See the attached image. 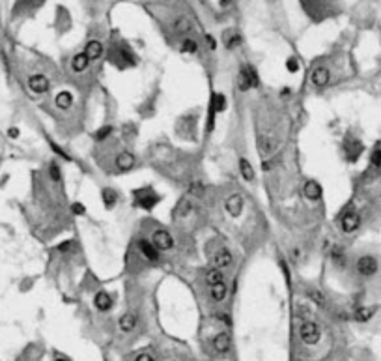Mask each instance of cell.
<instances>
[{"label": "cell", "mask_w": 381, "mask_h": 361, "mask_svg": "<svg viewBox=\"0 0 381 361\" xmlns=\"http://www.w3.org/2000/svg\"><path fill=\"white\" fill-rule=\"evenodd\" d=\"M212 262H213V268H217V270H226V268H230L233 262V256L230 253V249H226V247H219L212 256Z\"/></svg>", "instance_id": "cell-7"}, {"label": "cell", "mask_w": 381, "mask_h": 361, "mask_svg": "<svg viewBox=\"0 0 381 361\" xmlns=\"http://www.w3.org/2000/svg\"><path fill=\"white\" fill-rule=\"evenodd\" d=\"M138 251H140V255L144 256L146 260L149 262H157L159 260V251L157 247L148 242V240H138Z\"/></svg>", "instance_id": "cell-11"}, {"label": "cell", "mask_w": 381, "mask_h": 361, "mask_svg": "<svg viewBox=\"0 0 381 361\" xmlns=\"http://www.w3.org/2000/svg\"><path fill=\"white\" fill-rule=\"evenodd\" d=\"M101 201L105 204L106 208L110 210V208H114L118 202V193L114 189H110V187H105L103 191H101Z\"/></svg>", "instance_id": "cell-24"}, {"label": "cell", "mask_w": 381, "mask_h": 361, "mask_svg": "<svg viewBox=\"0 0 381 361\" xmlns=\"http://www.w3.org/2000/svg\"><path fill=\"white\" fill-rule=\"evenodd\" d=\"M71 103H73V96H71L67 90L58 92V94H56V97H54V105L58 107V109H62V111L69 109V107H71Z\"/></svg>", "instance_id": "cell-19"}, {"label": "cell", "mask_w": 381, "mask_h": 361, "mask_svg": "<svg viewBox=\"0 0 381 361\" xmlns=\"http://www.w3.org/2000/svg\"><path fill=\"white\" fill-rule=\"evenodd\" d=\"M206 38H208V42H210V47L215 49V47H217V43H215V40H213V36H206Z\"/></svg>", "instance_id": "cell-40"}, {"label": "cell", "mask_w": 381, "mask_h": 361, "mask_svg": "<svg viewBox=\"0 0 381 361\" xmlns=\"http://www.w3.org/2000/svg\"><path fill=\"white\" fill-rule=\"evenodd\" d=\"M370 167L374 170H381V140L376 142V146L370 152Z\"/></svg>", "instance_id": "cell-27"}, {"label": "cell", "mask_w": 381, "mask_h": 361, "mask_svg": "<svg viewBox=\"0 0 381 361\" xmlns=\"http://www.w3.org/2000/svg\"><path fill=\"white\" fill-rule=\"evenodd\" d=\"M374 313H376V307H357L353 316L357 322H368L374 316Z\"/></svg>", "instance_id": "cell-25"}, {"label": "cell", "mask_w": 381, "mask_h": 361, "mask_svg": "<svg viewBox=\"0 0 381 361\" xmlns=\"http://www.w3.org/2000/svg\"><path fill=\"white\" fill-rule=\"evenodd\" d=\"M137 324H138L137 315H135V313H131V311L124 313V315L120 316V320H118V326H120V329H122L124 333H129V331H133V329L137 328Z\"/></svg>", "instance_id": "cell-14"}, {"label": "cell", "mask_w": 381, "mask_h": 361, "mask_svg": "<svg viewBox=\"0 0 381 361\" xmlns=\"http://www.w3.org/2000/svg\"><path fill=\"white\" fill-rule=\"evenodd\" d=\"M286 69H288L290 73H296V71H299V62H297L296 56H290V58L286 60Z\"/></svg>", "instance_id": "cell-31"}, {"label": "cell", "mask_w": 381, "mask_h": 361, "mask_svg": "<svg viewBox=\"0 0 381 361\" xmlns=\"http://www.w3.org/2000/svg\"><path fill=\"white\" fill-rule=\"evenodd\" d=\"M54 361H71V360H67V358H65V356H60V354H58V356H56V358H54Z\"/></svg>", "instance_id": "cell-41"}, {"label": "cell", "mask_w": 381, "mask_h": 361, "mask_svg": "<svg viewBox=\"0 0 381 361\" xmlns=\"http://www.w3.org/2000/svg\"><path fill=\"white\" fill-rule=\"evenodd\" d=\"M135 361H155V358L151 354H148V352H142V354H138L135 358Z\"/></svg>", "instance_id": "cell-37"}, {"label": "cell", "mask_w": 381, "mask_h": 361, "mask_svg": "<svg viewBox=\"0 0 381 361\" xmlns=\"http://www.w3.org/2000/svg\"><path fill=\"white\" fill-rule=\"evenodd\" d=\"M85 54L88 56V60H90V62H92V60H97V58H101V56H103V45H101V42L92 40V42L86 43Z\"/></svg>", "instance_id": "cell-18"}, {"label": "cell", "mask_w": 381, "mask_h": 361, "mask_svg": "<svg viewBox=\"0 0 381 361\" xmlns=\"http://www.w3.org/2000/svg\"><path fill=\"white\" fill-rule=\"evenodd\" d=\"M135 167V156L131 152H122L116 158V169L120 172H127Z\"/></svg>", "instance_id": "cell-17"}, {"label": "cell", "mask_w": 381, "mask_h": 361, "mask_svg": "<svg viewBox=\"0 0 381 361\" xmlns=\"http://www.w3.org/2000/svg\"><path fill=\"white\" fill-rule=\"evenodd\" d=\"M329 77H331V73H329L327 68L319 66V68H316V69L312 71V77H310V81H312V85L318 86V88H323V86H327V85H329Z\"/></svg>", "instance_id": "cell-15"}, {"label": "cell", "mask_w": 381, "mask_h": 361, "mask_svg": "<svg viewBox=\"0 0 381 361\" xmlns=\"http://www.w3.org/2000/svg\"><path fill=\"white\" fill-rule=\"evenodd\" d=\"M28 88H30L34 94H47L49 88H51V83L49 79L42 73H36L28 77Z\"/></svg>", "instance_id": "cell-8"}, {"label": "cell", "mask_w": 381, "mask_h": 361, "mask_svg": "<svg viewBox=\"0 0 381 361\" xmlns=\"http://www.w3.org/2000/svg\"><path fill=\"white\" fill-rule=\"evenodd\" d=\"M299 337H301V340H303L307 346H314V344H318L319 339H321V329H319V326H318L316 322L307 320V322H303L301 328H299Z\"/></svg>", "instance_id": "cell-1"}, {"label": "cell", "mask_w": 381, "mask_h": 361, "mask_svg": "<svg viewBox=\"0 0 381 361\" xmlns=\"http://www.w3.org/2000/svg\"><path fill=\"white\" fill-rule=\"evenodd\" d=\"M233 0H219V4H221V6H230Z\"/></svg>", "instance_id": "cell-42"}, {"label": "cell", "mask_w": 381, "mask_h": 361, "mask_svg": "<svg viewBox=\"0 0 381 361\" xmlns=\"http://www.w3.org/2000/svg\"><path fill=\"white\" fill-rule=\"evenodd\" d=\"M210 107H212L213 111H215V114L224 113V109H226V97H224V94H213Z\"/></svg>", "instance_id": "cell-28"}, {"label": "cell", "mask_w": 381, "mask_h": 361, "mask_svg": "<svg viewBox=\"0 0 381 361\" xmlns=\"http://www.w3.org/2000/svg\"><path fill=\"white\" fill-rule=\"evenodd\" d=\"M210 294H212L213 301H224V297H226V294H228V287H226V283L222 281V283H217V285L210 287Z\"/></svg>", "instance_id": "cell-21"}, {"label": "cell", "mask_w": 381, "mask_h": 361, "mask_svg": "<svg viewBox=\"0 0 381 361\" xmlns=\"http://www.w3.org/2000/svg\"><path fill=\"white\" fill-rule=\"evenodd\" d=\"M190 212V204L187 199H183V201L180 202V206H178V210L174 213H178V215H187V213Z\"/></svg>", "instance_id": "cell-32"}, {"label": "cell", "mask_w": 381, "mask_h": 361, "mask_svg": "<svg viewBox=\"0 0 381 361\" xmlns=\"http://www.w3.org/2000/svg\"><path fill=\"white\" fill-rule=\"evenodd\" d=\"M112 303H114V301H112V296H110L108 292H105V290H99V292L94 296V305L97 311H103V313H105V311H110V309H112Z\"/></svg>", "instance_id": "cell-13"}, {"label": "cell", "mask_w": 381, "mask_h": 361, "mask_svg": "<svg viewBox=\"0 0 381 361\" xmlns=\"http://www.w3.org/2000/svg\"><path fill=\"white\" fill-rule=\"evenodd\" d=\"M226 210L232 217H239L243 212V197L241 195H230L226 199Z\"/></svg>", "instance_id": "cell-12"}, {"label": "cell", "mask_w": 381, "mask_h": 361, "mask_svg": "<svg viewBox=\"0 0 381 361\" xmlns=\"http://www.w3.org/2000/svg\"><path fill=\"white\" fill-rule=\"evenodd\" d=\"M222 281H224V277H222L221 270H217V268H210V270L206 271V283H208V287H213V285L222 283Z\"/></svg>", "instance_id": "cell-26"}, {"label": "cell", "mask_w": 381, "mask_h": 361, "mask_svg": "<svg viewBox=\"0 0 381 361\" xmlns=\"http://www.w3.org/2000/svg\"><path fill=\"white\" fill-rule=\"evenodd\" d=\"M243 43V38H241V34L235 32V30H228V32L224 34V45L228 47V49H235V47H239Z\"/></svg>", "instance_id": "cell-22"}, {"label": "cell", "mask_w": 381, "mask_h": 361, "mask_svg": "<svg viewBox=\"0 0 381 361\" xmlns=\"http://www.w3.org/2000/svg\"><path fill=\"white\" fill-rule=\"evenodd\" d=\"M8 135H10V137H13V138H15V137H19V129H17V128H10V131H8Z\"/></svg>", "instance_id": "cell-39"}, {"label": "cell", "mask_w": 381, "mask_h": 361, "mask_svg": "<svg viewBox=\"0 0 381 361\" xmlns=\"http://www.w3.org/2000/svg\"><path fill=\"white\" fill-rule=\"evenodd\" d=\"M258 83H260V79H258V73L254 71L253 66H241V69L237 73V86H239V90L247 92L251 88H256Z\"/></svg>", "instance_id": "cell-2"}, {"label": "cell", "mask_w": 381, "mask_h": 361, "mask_svg": "<svg viewBox=\"0 0 381 361\" xmlns=\"http://www.w3.org/2000/svg\"><path fill=\"white\" fill-rule=\"evenodd\" d=\"M181 51L183 53H189V54H194L196 51H198V43L194 42V40H183V43H181Z\"/></svg>", "instance_id": "cell-30"}, {"label": "cell", "mask_w": 381, "mask_h": 361, "mask_svg": "<svg viewBox=\"0 0 381 361\" xmlns=\"http://www.w3.org/2000/svg\"><path fill=\"white\" fill-rule=\"evenodd\" d=\"M333 258H335V262H342V260H344V253H342L340 247H335V249H333Z\"/></svg>", "instance_id": "cell-38"}, {"label": "cell", "mask_w": 381, "mask_h": 361, "mask_svg": "<svg viewBox=\"0 0 381 361\" xmlns=\"http://www.w3.org/2000/svg\"><path fill=\"white\" fill-rule=\"evenodd\" d=\"M110 133H112V128H110V126H105V128L97 129L95 138H97V140H103V138H106L108 135H110Z\"/></svg>", "instance_id": "cell-34"}, {"label": "cell", "mask_w": 381, "mask_h": 361, "mask_svg": "<svg viewBox=\"0 0 381 361\" xmlns=\"http://www.w3.org/2000/svg\"><path fill=\"white\" fill-rule=\"evenodd\" d=\"M360 226V215L357 212H346L340 219V228L346 234L355 232Z\"/></svg>", "instance_id": "cell-10"}, {"label": "cell", "mask_w": 381, "mask_h": 361, "mask_svg": "<svg viewBox=\"0 0 381 361\" xmlns=\"http://www.w3.org/2000/svg\"><path fill=\"white\" fill-rule=\"evenodd\" d=\"M344 156H346V159L349 163H355V161L360 158V154L364 152V146H362V142H360L359 138L355 137H348L344 140Z\"/></svg>", "instance_id": "cell-6"}, {"label": "cell", "mask_w": 381, "mask_h": 361, "mask_svg": "<svg viewBox=\"0 0 381 361\" xmlns=\"http://www.w3.org/2000/svg\"><path fill=\"white\" fill-rule=\"evenodd\" d=\"M190 28H192V23H190L189 17H185V15H181L178 17L176 21H174V32L176 34H187L190 32Z\"/></svg>", "instance_id": "cell-23"}, {"label": "cell", "mask_w": 381, "mask_h": 361, "mask_svg": "<svg viewBox=\"0 0 381 361\" xmlns=\"http://www.w3.org/2000/svg\"><path fill=\"white\" fill-rule=\"evenodd\" d=\"M90 64V60H88V56L85 53H79L73 56V60H71V68H73L75 73H83L86 71V68Z\"/></svg>", "instance_id": "cell-20"}, {"label": "cell", "mask_w": 381, "mask_h": 361, "mask_svg": "<svg viewBox=\"0 0 381 361\" xmlns=\"http://www.w3.org/2000/svg\"><path fill=\"white\" fill-rule=\"evenodd\" d=\"M71 212H73L75 215H83V213H86V208L81 204V202H75L73 206H71Z\"/></svg>", "instance_id": "cell-36"}, {"label": "cell", "mask_w": 381, "mask_h": 361, "mask_svg": "<svg viewBox=\"0 0 381 361\" xmlns=\"http://www.w3.org/2000/svg\"><path fill=\"white\" fill-rule=\"evenodd\" d=\"M355 268H357V273L362 277H372V275H376L378 273V270H380V264H378V260H376V256H372V255H362L357 260V264H355Z\"/></svg>", "instance_id": "cell-4"}, {"label": "cell", "mask_w": 381, "mask_h": 361, "mask_svg": "<svg viewBox=\"0 0 381 361\" xmlns=\"http://www.w3.org/2000/svg\"><path fill=\"white\" fill-rule=\"evenodd\" d=\"M213 344V350L217 352V354H221V356H226L228 352L232 350V339H230V335L226 333V331H221V333H217L212 340Z\"/></svg>", "instance_id": "cell-9"}, {"label": "cell", "mask_w": 381, "mask_h": 361, "mask_svg": "<svg viewBox=\"0 0 381 361\" xmlns=\"http://www.w3.org/2000/svg\"><path fill=\"white\" fill-rule=\"evenodd\" d=\"M151 244L157 247V251H170V249H174V238H172V234L169 230H165V228H157V230H153L151 234Z\"/></svg>", "instance_id": "cell-5"}, {"label": "cell", "mask_w": 381, "mask_h": 361, "mask_svg": "<svg viewBox=\"0 0 381 361\" xmlns=\"http://www.w3.org/2000/svg\"><path fill=\"white\" fill-rule=\"evenodd\" d=\"M133 195H135V206L144 208V210H151V208H155V204L161 201V197H159L157 193L153 191L151 187H148V189H137Z\"/></svg>", "instance_id": "cell-3"}, {"label": "cell", "mask_w": 381, "mask_h": 361, "mask_svg": "<svg viewBox=\"0 0 381 361\" xmlns=\"http://www.w3.org/2000/svg\"><path fill=\"white\" fill-rule=\"evenodd\" d=\"M239 170H241V176H243L247 181H253L254 180V169L251 167V163L245 159V158H241V159H239Z\"/></svg>", "instance_id": "cell-29"}, {"label": "cell", "mask_w": 381, "mask_h": 361, "mask_svg": "<svg viewBox=\"0 0 381 361\" xmlns=\"http://www.w3.org/2000/svg\"><path fill=\"white\" fill-rule=\"evenodd\" d=\"M49 172H51V178L54 181L60 180V167L56 165V163H51V167H49Z\"/></svg>", "instance_id": "cell-35"}, {"label": "cell", "mask_w": 381, "mask_h": 361, "mask_svg": "<svg viewBox=\"0 0 381 361\" xmlns=\"http://www.w3.org/2000/svg\"><path fill=\"white\" fill-rule=\"evenodd\" d=\"M303 193H305V197H307L310 202H316L321 199V185L318 183L316 180H310L305 183V187H303Z\"/></svg>", "instance_id": "cell-16"}, {"label": "cell", "mask_w": 381, "mask_h": 361, "mask_svg": "<svg viewBox=\"0 0 381 361\" xmlns=\"http://www.w3.org/2000/svg\"><path fill=\"white\" fill-rule=\"evenodd\" d=\"M307 294H308V297H310V299H314L316 303H319V305H325V299L321 297V294H319L318 290H314V288H310V290H308Z\"/></svg>", "instance_id": "cell-33"}]
</instances>
